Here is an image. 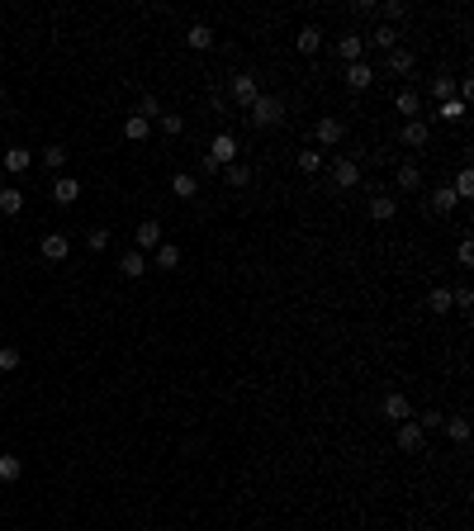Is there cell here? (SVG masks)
I'll use <instances>...</instances> for the list:
<instances>
[{
	"instance_id": "cell-1",
	"label": "cell",
	"mask_w": 474,
	"mask_h": 531,
	"mask_svg": "<svg viewBox=\"0 0 474 531\" xmlns=\"http://www.w3.org/2000/svg\"><path fill=\"white\" fill-rule=\"evenodd\" d=\"M233 157H237V138L233 133H218V138L209 142L204 161H199V171H204V176H218L223 166H233Z\"/></svg>"
},
{
	"instance_id": "cell-2",
	"label": "cell",
	"mask_w": 474,
	"mask_h": 531,
	"mask_svg": "<svg viewBox=\"0 0 474 531\" xmlns=\"http://www.w3.org/2000/svg\"><path fill=\"white\" fill-rule=\"evenodd\" d=\"M247 119H252L257 128H276L280 119H285V105H280L276 95H257L252 105H247Z\"/></svg>"
},
{
	"instance_id": "cell-3",
	"label": "cell",
	"mask_w": 474,
	"mask_h": 531,
	"mask_svg": "<svg viewBox=\"0 0 474 531\" xmlns=\"http://www.w3.org/2000/svg\"><path fill=\"white\" fill-rule=\"evenodd\" d=\"M332 185L337 190H356L360 185V166L351 157H332Z\"/></svg>"
},
{
	"instance_id": "cell-4",
	"label": "cell",
	"mask_w": 474,
	"mask_h": 531,
	"mask_svg": "<svg viewBox=\"0 0 474 531\" xmlns=\"http://www.w3.org/2000/svg\"><path fill=\"white\" fill-rule=\"evenodd\" d=\"M346 86H351V90H370V86H375V67H370L365 58L346 62Z\"/></svg>"
},
{
	"instance_id": "cell-5",
	"label": "cell",
	"mask_w": 474,
	"mask_h": 531,
	"mask_svg": "<svg viewBox=\"0 0 474 531\" xmlns=\"http://www.w3.org/2000/svg\"><path fill=\"white\" fill-rule=\"evenodd\" d=\"M422 441H427V432H422V427H417L413 417H408V422H398V451H408V455H417V451H422Z\"/></svg>"
},
{
	"instance_id": "cell-6",
	"label": "cell",
	"mask_w": 474,
	"mask_h": 531,
	"mask_svg": "<svg viewBox=\"0 0 474 531\" xmlns=\"http://www.w3.org/2000/svg\"><path fill=\"white\" fill-rule=\"evenodd\" d=\"M257 95H261V90H257V76H252V72H237V76H233V100L247 109Z\"/></svg>"
},
{
	"instance_id": "cell-7",
	"label": "cell",
	"mask_w": 474,
	"mask_h": 531,
	"mask_svg": "<svg viewBox=\"0 0 474 531\" xmlns=\"http://www.w3.org/2000/svg\"><path fill=\"white\" fill-rule=\"evenodd\" d=\"M43 256H48V261H67V256H72V237L67 233H48L43 237Z\"/></svg>"
},
{
	"instance_id": "cell-8",
	"label": "cell",
	"mask_w": 474,
	"mask_h": 531,
	"mask_svg": "<svg viewBox=\"0 0 474 531\" xmlns=\"http://www.w3.org/2000/svg\"><path fill=\"white\" fill-rule=\"evenodd\" d=\"M185 48L209 53V48H214V29H209V24H190V29H185Z\"/></svg>"
},
{
	"instance_id": "cell-9",
	"label": "cell",
	"mask_w": 474,
	"mask_h": 531,
	"mask_svg": "<svg viewBox=\"0 0 474 531\" xmlns=\"http://www.w3.org/2000/svg\"><path fill=\"white\" fill-rule=\"evenodd\" d=\"M313 133H318V142H323V147H337L346 128H341V119H318V123H313Z\"/></svg>"
},
{
	"instance_id": "cell-10",
	"label": "cell",
	"mask_w": 474,
	"mask_h": 531,
	"mask_svg": "<svg viewBox=\"0 0 474 531\" xmlns=\"http://www.w3.org/2000/svg\"><path fill=\"white\" fill-rule=\"evenodd\" d=\"M133 242H138V252H142V256L157 252V247H161V223H142L138 233H133Z\"/></svg>"
},
{
	"instance_id": "cell-11",
	"label": "cell",
	"mask_w": 474,
	"mask_h": 531,
	"mask_svg": "<svg viewBox=\"0 0 474 531\" xmlns=\"http://www.w3.org/2000/svg\"><path fill=\"white\" fill-rule=\"evenodd\" d=\"M427 138H432V128L422 119H403V142L408 147H427Z\"/></svg>"
},
{
	"instance_id": "cell-12",
	"label": "cell",
	"mask_w": 474,
	"mask_h": 531,
	"mask_svg": "<svg viewBox=\"0 0 474 531\" xmlns=\"http://www.w3.org/2000/svg\"><path fill=\"white\" fill-rule=\"evenodd\" d=\"M384 417H394V422H408V417H413V403H408V394H389V398H384Z\"/></svg>"
},
{
	"instance_id": "cell-13",
	"label": "cell",
	"mask_w": 474,
	"mask_h": 531,
	"mask_svg": "<svg viewBox=\"0 0 474 531\" xmlns=\"http://www.w3.org/2000/svg\"><path fill=\"white\" fill-rule=\"evenodd\" d=\"M413 67H417V58L408 48H394V53H389V72H394V76H413Z\"/></svg>"
},
{
	"instance_id": "cell-14",
	"label": "cell",
	"mask_w": 474,
	"mask_h": 531,
	"mask_svg": "<svg viewBox=\"0 0 474 531\" xmlns=\"http://www.w3.org/2000/svg\"><path fill=\"white\" fill-rule=\"evenodd\" d=\"M337 53H341L346 62H360V53H365V39H360V34H341V39H337Z\"/></svg>"
},
{
	"instance_id": "cell-15",
	"label": "cell",
	"mask_w": 474,
	"mask_h": 531,
	"mask_svg": "<svg viewBox=\"0 0 474 531\" xmlns=\"http://www.w3.org/2000/svg\"><path fill=\"white\" fill-rule=\"evenodd\" d=\"M394 109H398L403 119H417V109H422V100H417V90H413V86H408V90H398V95H394Z\"/></svg>"
},
{
	"instance_id": "cell-16",
	"label": "cell",
	"mask_w": 474,
	"mask_h": 531,
	"mask_svg": "<svg viewBox=\"0 0 474 531\" xmlns=\"http://www.w3.org/2000/svg\"><path fill=\"white\" fill-rule=\"evenodd\" d=\"M53 199H57V204H76L81 199V185L72 176H57V185H53Z\"/></svg>"
},
{
	"instance_id": "cell-17",
	"label": "cell",
	"mask_w": 474,
	"mask_h": 531,
	"mask_svg": "<svg viewBox=\"0 0 474 531\" xmlns=\"http://www.w3.org/2000/svg\"><path fill=\"white\" fill-rule=\"evenodd\" d=\"M394 199L389 195H370V218H375V223H389V218H394Z\"/></svg>"
},
{
	"instance_id": "cell-18",
	"label": "cell",
	"mask_w": 474,
	"mask_h": 531,
	"mask_svg": "<svg viewBox=\"0 0 474 531\" xmlns=\"http://www.w3.org/2000/svg\"><path fill=\"white\" fill-rule=\"evenodd\" d=\"M20 209H24V195L15 190V185H0V214H10V218H15Z\"/></svg>"
},
{
	"instance_id": "cell-19",
	"label": "cell",
	"mask_w": 474,
	"mask_h": 531,
	"mask_svg": "<svg viewBox=\"0 0 474 531\" xmlns=\"http://www.w3.org/2000/svg\"><path fill=\"white\" fill-rule=\"evenodd\" d=\"M294 48H299V53H318V48H323V34L309 24V29H299V34H294Z\"/></svg>"
},
{
	"instance_id": "cell-20",
	"label": "cell",
	"mask_w": 474,
	"mask_h": 531,
	"mask_svg": "<svg viewBox=\"0 0 474 531\" xmlns=\"http://www.w3.org/2000/svg\"><path fill=\"white\" fill-rule=\"evenodd\" d=\"M118 271H123V276H128V280H138L142 271H147V256H142V252H128V256H123V261H118Z\"/></svg>"
},
{
	"instance_id": "cell-21",
	"label": "cell",
	"mask_w": 474,
	"mask_h": 531,
	"mask_svg": "<svg viewBox=\"0 0 474 531\" xmlns=\"http://www.w3.org/2000/svg\"><path fill=\"white\" fill-rule=\"evenodd\" d=\"M147 128H152V123H147V119H138V114H128V123H123V138H128V142H147Z\"/></svg>"
},
{
	"instance_id": "cell-22",
	"label": "cell",
	"mask_w": 474,
	"mask_h": 531,
	"mask_svg": "<svg viewBox=\"0 0 474 531\" xmlns=\"http://www.w3.org/2000/svg\"><path fill=\"white\" fill-rule=\"evenodd\" d=\"M427 309H432V314H451L455 304H451V290H446V285H436L432 295H427Z\"/></svg>"
},
{
	"instance_id": "cell-23",
	"label": "cell",
	"mask_w": 474,
	"mask_h": 531,
	"mask_svg": "<svg viewBox=\"0 0 474 531\" xmlns=\"http://www.w3.org/2000/svg\"><path fill=\"white\" fill-rule=\"evenodd\" d=\"M451 195H455V199H470V195H474V171H470V166H460V176H455Z\"/></svg>"
},
{
	"instance_id": "cell-24",
	"label": "cell",
	"mask_w": 474,
	"mask_h": 531,
	"mask_svg": "<svg viewBox=\"0 0 474 531\" xmlns=\"http://www.w3.org/2000/svg\"><path fill=\"white\" fill-rule=\"evenodd\" d=\"M171 190H176V195H180V199H195V195H199V180H195V176H190V171H180V176H176V180H171Z\"/></svg>"
},
{
	"instance_id": "cell-25",
	"label": "cell",
	"mask_w": 474,
	"mask_h": 531,
	"mask_svg": "<svg viewBox=\"0 0 474 531\" xmlns=\"http://www.w3.org/2000/svg\"><path fill=\"white\" fill-rule=\"evenodd\" d=\"M5 171H10V176L29 171V152H24V147H10V152H5Z\"/></svg>"
},
{
	"instance_id": "cell-26",
	"label": "cell",
	"mask_w": 474,
	"mask_h": 531,
	"mask_svg": "<svg viewBox=\"0 0 474 531\" xmlns=\"http://www.w3.org/2000/svg\"><path fill=\"white\" fill-rule=\"evenodd\" d=\"M441 427H446V436H451V441H460V446L470 441V422H465V417H446Z\"/></svg>"
},
{
	"instance_id": "cell-27",
	"label": "cell",
	"mask_w": 474,
	"mask_h": 531,
	"mask_svg": "<svg viewBox=\"0 0 474 531\" xmlns=\"http://www.w3.org/2000/svg\"><path fill=\"white\" fill-rule=\"evenodd\" d=\"M436 119H446V123H460V119H465V100H441Z\"/></svg>"
},
{
	"instance_id": "cell-28",
	"label": "cell",
	"mask_w": 474,
	"mask_h": 531,
	"mask_svg": "<svg viewBox=\"0 0 474 531\" xmlns=\"http://www.w3.org/2000/svg\"><path fill=\"white\" fill-rule=\"evenodd\" d=\"M223 180H228V185H247V180H252V166H242V161H233V166H223Z\"/></svg>"
},
{
	"instance_id": "cell-29",
	"label": "cell",
	"mask_w": 474,
	"mask_h": 531,
	"mask_svg": "<svg viewBox=\"0 0 474 531\" xmlns=\"http://www.w3.org/2000/svg\"><path fill=\"white\" fill-rule=\"evenodd\" d=\"M20 455H0V484H15V479H20Z\"/></svg>"
},
{
	"instance_id": "cell-30",
	"label": "cell",
	"mask_w": 474,
	"mask_h": 531,
	"mask_svg": "<svg viewBox=\"0 0 474 531\" xmlns=\"http://www.w3.org/2000/svg\"><path fill=\"white\" fill-rule=\"evenodd\" d=\"M370 43H375L379 53H394V48H398V34L384 24V29H375V34H370Z\"/></svg>"
},
{
	"instance_id": "cell-31",
	"label": "cell",
	"mask_w": 474,
	"mask_h": 531,
	"mask_svg": "<svg viewBox=\"0 0 474 531\" xmlns=\"http://www.w3.org/2000/svg\"><path fill=\"white\" fill-rule=\"evenodd\" d=\"M157 266H161V271L180 266V247H176V242H161V247H157Z\"/></svg>"
},
{
	"instance_id": "cell-32",
	"label": "cell",
	"mask_w": 474,
	"mask_h": 531,
	"mask_svg": "<svg viewBox=\"0 0 474 531\" xmlns=\"http://www.w3.org/2000/svg\"><path fill=\"white\" fill-rule=\"evenodd\" d=\"M398 185H403V190H417V185H422V171H417L413 161H403V166H398Z\"/></svg>"
},
{
	"instance_id": "cell-33",
	"label": "cell",
	"mask_w": 474,
	"mask_h": 531,
	"mask_svg": "<svg viewBox=\"0 0 474 531\" xmlns=\"http://www.w3.org/2000/svg\"><path fill=\"white\" fill-rule=\"evenodd\" d=\"M432 95L436 100H455V76H446V72H441V76H432Z\"/></svg>"
},
{
	"instance_id": "cell-34",
	"label": "cell",
	"mask_w": 474,
	"mask_h": 531,
	"mask_svg": "<svg viewBox=\"0 0 474 531\" xmlns=\"http://www.w3.org/2000/svg\"><path fill=\"white\" fill-rule=\"evenodd\" d=\"M299 171H304V176L323 171V152H313V147H309V152H299Z\"/></svg>"
},
{
	"instance_id": "cell-35",
	"label": "cell",
	"mask_w": 474,
	"mask_h": 531,
	"mask_svg": "<svg viewBox=\"0 0 474 531\" xmlns=\"http://www.w3.org/2000/svg\"><path fill=\"white\" fill-rule=\"evenodd\" d=\"M43 166L62 171V166H67V147H57V142H53V147H43Z\"/></svg>"
},
{
	"instance_id": "cell-36",
	"label": "cell",
	"mask_w": 474,
	"mask_h": 531,
	"mask_svg": "<svg viewBox=\"0 0 474 531\" xmlns=\"http://www.w3.org/2000/svg\"><path fill=\"white\" fill-rule=\"evenodd\" d=\"M455 204H460V199H455L451 190H446V185H441V190H436V195H432V209H436V214H451Z\"/></svg>"
},
{
	"instance_id": "cell-37",
	"label": "cell",
	"mask_w": 474,
	"mask_h": 531,
	"mask_svg": "<svg viewBox=\"0 0 474 531\" xmlns=\"http://www.w3.org/2000/svg\"><path fill=\"white\" fill-rule=\"evenodd\" d=\"M86 247H90V252H104V247H109V228H90V233H86Z\"/></svg>"
},
{
	"instance_id": "cell-38",
	"label": "cell",
	"mask_w": 474,
	"mask_h": 531,
	"mask_svg": "<svg viewBox=\"0 0 474 531\" xmlns=\"http://www.w3.org/2000/svg\"><path fill=\"white\" fill-rule=\"evenodd\" d=\"M161 133H166V138H180V133H185L180 114H166V119H161Z\"/></svg>"
},
{
	"instance_id": "cell-39",
	"label": "cell",
	"mask_w": 474,
	"mask_h": 531,
	"mask_svg": "<svg viewBox=\"0 0 474 531\" xmlns=\"http://www.w3.org/2000/svg\"><path fill=\"white\" fill-rule=\"evenodd\" d=\"M0 370H20V351L15 347H0Z\"/></svg>"
},
{
	"instance_id": "cell-40",
	"label": "cell",
	"mask_w": 474,
	"mask_h": 531,
	"mask_svg": "<svg viewBox=\"0 0 474 531\" xmlns=\"http://www.w3.org/2000/svg\"><path fill=\"white\" fill-rule=\"evenodd\" d=\"M152 114H161L157 95H142V105H138V119H152Z\"/></svg>"
},
{
	"instance_id": "cell-41",
	"label": "cell",
	"mask_w": 474,
	"mask_h": 531,
	"mask_svg": "<svg viewBox=\"0 0 474 531\" xmlns=\"http://www.w3.org/2000/svg\"><path fill=\"white\" fill-rule=\"evenodd\" d=\"M441 422H446L441 413H422V417H417V427H422V432H432V427H441Z\"/></svg>"
},
{
	"instance_id": "cell-42",
	"label": "cell",
	"mask_w": 474,
	"mask_h": 531,
	"mask_svg": "<svg viewBox=\"0 0 474 531\" xmlns=\"http://www.w3.org/2000/svg\"><path fill=\"white\" fill-rule=\"evenodd\" d=\"M455 256H460V266H474V242H470V237L460 242V252H455Z\"/></svg>"
},
{
	"instance_id": "cell-43",
	"label": "cell",
	"mask_w": 474,
	"mask_h": 531,
	"mask_svg": "<svg viewBox=\"0 0 474 531\" xmlns=\"http://www.w3.org/2000/svg\"><path fill=\"white\" fill-rule=\"evenodd\" d=\"M0 105H5V86H0Z\"/></svg>"
}]
</instances>
